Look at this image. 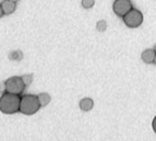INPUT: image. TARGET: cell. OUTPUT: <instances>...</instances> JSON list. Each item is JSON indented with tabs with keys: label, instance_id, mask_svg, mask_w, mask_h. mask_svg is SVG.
<instances>
[{
	"label": "cell",
	"instance_id": "cell-8",
	"mask_svg": "<svg viewBox=\"0 0 156 141\" xmlns=\"http://www.w3.org/2000/svg\"><path fill=\"white\" fill-rule=\"evenodd\" d=\"M79 105H80V109L83 112H90L94 108V101L92 100L91 98H83L80 101Z\"/></svg>",
	"mask_w": 156,
	"mask_h": 141
},
{
	"label": "cell",
	"instance_id": "cell-15",
	"mask_svg": "<svg viewBox=\"0 0 156 141\" xmlns=\"http://www.w3.org/2000/svg\"><path fill=\"white\" fill-rule=\"evenodd\" d=\"M152 127H153V130H154V133H156V116L153 118V122H152Z\"/></svg>",
	"mask_w": 156,
	"mask_h": 141
},
{
	"label": "cell",
	"instance_id": "cell-13",
	"mask_svg": "<svg viewBox=\"0 0 156 141\" xmlns=\"http://www.w3.org/2000/svg\"><path fill=\"white\" fill-rule=\"evenodd\" d=\"M81 5H82V7L84 9H91L95 5V0H82Z\"/></svg>",
	"mask_w": 156,
	"mask_h": 141
},
{
	"label": "cell",
	"instance_id": "cell-10",
	"mask_svg": "<svg viewBox=\"0 0 156 141\" xmlns=\"http://www.w3.org/2000/svg\"><path fill=\"white\" fill-rule=\"evenodd\" d=\"M9 59H10L11 61H21V60L23 59V53H22L21 50L12 51L9 54Z\"/></svg>",
	"mask_w": 156,
	"mask_h": 141
},
{
	"label": "cell",
	"instance_id": "cell-6",
	"mask_svg": "<svg viewBox=\"0 0 156 141\" xmlns=\"http://www.w3.org/2000/svg\"><path fill=\"white\" fill-rule=\"evenodd\" d=\"M0 5H1V8H2V11H3V13H5V15L12 14L16 9V2L11 1V0H3Z\"/></svg>",
	"mask_w": 156,
	"mask_h": 141
},
{
	"label": "cell",
	"instance_id": "cell-19",
	"mask_svg": "<svg viewBox=\"0 0 156 141\" xmlns=\"http://www.w3.org/2000/svg\"><path fill=\"white\" fill-rule=\"evenodd\" d=\"M11 1H14V2H16V1H19V0H11Z\"/></svg>",
	"mask_w": 156,
	"mask_h": 141
},
{
	"label": "cell",
	"instance_id": "cell-12",
	"mask_svg": "<svg viewBox=\"0 0 156 141\" xmlns=\"http://www.w3.org/2000/svg\"><path fill=\"white\" fill-rule=\"evenodd\" d=\"M21 78L26 87L30 86V85L32 84V82H33V75L32 74H24L23 76H21Z\"/></svg>",
	"mask_w": 156,
	"mask_h": 141
},
{
	"label": "cell",
	"instance_id": "cell-5",
	"mask_svg": "<svg viewBox=\"0 0 156 141\" xmlns=\"http://www.w3.org/2000/svg\"><path fill=\"white\" fill-rule=\"evenodd\" d=\"M131 9H133V5L130 0H115L112 3V11L120 18H123Z\"/></svg>",
	"mask_w": 156,
	"mask_h": 141
},
{
	"label": "cell",
	"instance_id": "cell-2",
	"mask_svg": "<svg viewBox=\"0 0 156 141\" xmlns=\"http://www.w3.org/2000/svg\"><path fill=\"white\" fill-rule=\"evenodd\" d=\"M42 108L39 104L38 98L35 95H24L21 97L20 112L24 115H33Z\"/></svg>",
	"mask_w": 156,
	"mask_h": 141
},
{
	"label": "cell",
	"instance_id": "cell-16",
	"mask_svg": "<svg viewBox=\"0 0 156 141\" xmlns=\"http://www.w3.org/2000/svg\"><path fill=\"white\" fill-rule=\"evenodd\" d=\"M3 15H5V13H3V11H2V8H1V5H0V18H2Z\"/></svg>",
	"mask_w": 156,
	"mask_h": 141
},
{
	"label": "cell",
	"instance_id": "cell-14",
	"mask_svg": "<svg viewBox=\"0 0 156 141\" xmlns=\"http://www.w3.org/2000/svg\"><path fill=\"white\" fill-rule=\"evenodd\" d=\"M5 92V82H0V93Z\"/></svg>",
	"mask_w": 156,
	"mask_h": 141
},
{
	"label": "cell",
	"instance_id": "cell-3",
	"mask_svg": "<svg viewBox=\"0 0 156 141\" xmlns=\"http://www.w3.org/2000/svg\"><path fill=\"white\" fill-rule=\"evenodd\" d=\"M143 18H144L142 12L140 10H138V9L133 8L123 16L122 20L126 26H128L129 28H136L143 23Z\"/></svg>",
	"mask_w": 156,
	"mask_h": 141
},
{
	"label": "cell",
	"instance_id": "cell-17",
	"mask_svg": "<svg viewBox=\"0 0 156 141\" xmlns=\"http://www.w3.org/2000/svg\"><path fill=\"white\" fill-rule=\"evenodd\" d=\"M153 64L156 65V54H155V59H154V62H153Z\"/></svg>",
	"mask_w": 156,
	"mask_h": 141
},
{
	"label": "cell",
	"instance_id": "cell-4",
	"mask_svg": "<svg viewBox=\"0 0 156 141\" xmlns=\"http://www.w3.org/2000/svg\"><path fill=\"white\" fill-rule=\"evenodd\" d=\"M5 91L14 95H21L25 89V85L22 80L21 76H12L5 82Z\"/></svg>",
	"mask_w": 156,
	"mask_h": 141
},
{
	"label": "cell",
	"instance_id": "cell-1",
	"mask_svg": "<svg viewBox=\"0 0 156 141\" xmlns=\"http://www.w3.org/2000/svg\"><path fill=\"white\" fill-rule=\"evenodd\" d=\"M21 96L10 92H3L0 97V112L3 114H14L20 112Z\"/></svg>",
	"mask_w": 156,
	"mask_h": 141
},
{
	"label": "cell",
	"instance_id": "cell-18",
	"mask_svg": "<svg viewBox=\"0 0 156 141\" xmlns=\"http://www.w3.org/2000/svg\"><path fill=\"white\" fill-rule=\"evenodd\" d=\"M154 50L156 51V44H155V46H154Z\"/></svg>",
	"mask_w": 156,
	"mask_h": 141
},
{
	"label": "cell",
	"instance_id": "cell-11",
	"mask_svg": "<svg viewBox=\"0 0 156 141\" xmlns=\"http://www.w3.org/2000/svg\"><path fill=\"white\" fill-rule=\"evenodd\" d=\"M96 29L98 32H101V33H103V32H105L107 29V23H106V21L104 20H101L97 22L96 24Z\"/></svg>",
	"mask_w": 156,
	"mask_h": 141
},
{
	"label": "cell",
	"instance_id": "cell-9",
	"mask_svg": "<svg viewBox=\"0 0 156 141\" xmlns=\"http://www.w3.org/2000/svg\"><path fill=\"white\" fill-rule=\"evenodd\" d=\"M37 98H38L39 104H41L42 108L47 106V105L50 103V101H51V97H50V95H48L47 92L38 93V95H37Z\"/></svg>",
	"mask_w": 156,
	"mask_h": 141
},
{
	"label": "cell",
	"instance_id": "cell-7",
	"mask_svg": "<svg viewBox=\"0 0 156 141\" xmlns=\"http://www.w3.org/2000/svg\"><path fill=\"white\" fill-rule=\"evenodd\" d=\"M155 54L156 51L154 49H146L141 54V59L146 64H152L154 62V59H155Z\"/></svg>",
	"mask_w": 156,
	"mask_h": 141
}]
</instances>
